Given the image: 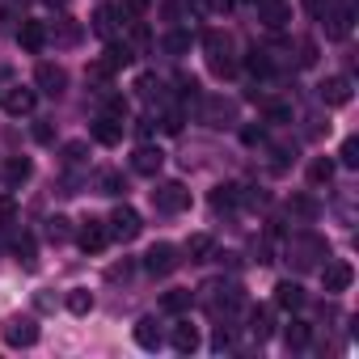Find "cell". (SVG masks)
<instances>
[{
	"label": "cell",
	"instance_id": "18",
	"mask_svg": "<svg viewBox=\"0 0 359 359\" xmlns=\"http://www.w3.org/2000/svg\"><path fill=\"white\" fill-rule=\"evenodd\" d=\"M233 114H237V106H233V102H224V97H208V102H203V118H208L212 127L233 123Z\"/></svg>",
	"mask_w": 359,
	"mask_h": 359
},
{
	"label": "cell",
	"instance_id": "10",
	"mask_svg": "<svg viewBox=\"0 0 359 359\" xmlns=\"http://www.w3.org/2000/svg\"><path fill=\"white\" fill-rule=\"evenodd\" d=\"M161 165H165V152H161V148H152V144H140V148H135V156H131V169H135V173H144V177H156V173H161Z\"/></svg>",
	"mask_w": 359,
	"mask_h": 359
},
{
	"label": "cell",
	"instance_id": "40",
	"mask_svg": "<svg viewBox=\"0 0 359 359\" xmlns=\"http://www.w3.org/2000/svg\"><path fill=\"white\" fill-rule=\"evenodd\" d=\"M135 89H140V97H156V93H161V81H156L152 72H144V76L135 81Z\"/></svg>",
	"mask_w": 359,
	"mask_h": 359
},
{
	"label": "cell",
	"instance_id": "49",
	"mask_svg": "<svg viewBox=\"0 0 359 359\" xmlns=\"http://www.w3.org/2000/svg\"><path fill=\"white\" fill-rule=\"evenodd\" d=\"M241 140H245V144H262V140H266V131H262V127H245V131H241Z\"/></svg>",
	"mask_w": 359,
	"mask_h": 359
},
{
	"label": "cell",
	"instance_id": "44",
	"mask_svg": "<svg viewBox=\"0 0 359 359\" xmlns=\"http://www.w3.org/2000/svg\"><path fill=\"white\" fill-rule=\"evenodd\" d=\"M229 5H233V0H195V9H199V13H224Z\"/></svg>",
	"mask_w": 359,
	"mask_h": 359
},
{
	"label": "cell",
	"instance_id": "25",
	"mask_svg": "<svg viewBox=\"0 0 359 359\" xmlns=\"http://www.w3.org/2000/svg\"><path fill=\"white\" fill-rule=\"evenodd\" d=\"M237 199H241V187H233V182H220V187L212 191V208H216V212L237 208Z\"/></svg>",
	"mask_w": 359,
	"mask_h": 359
},
{
	"label": "cell",
	"instance_id": "14",
	"mask_svg": "<svg viewBox=\"0 0 359 359\" xmlns=\"http://www.w3.org/2000/svg\"><path fill=\"white\" fill-rule=\"evenodd\" d=\"M321 102L325 106H346L351 102V81L346 76H325L321 81Z\"/></svg>",
	"mask_w": 359,
	"mask_h": 359
},
{
	"label": "cell",
	"instance_id": "29",
	"mask_svg": "<svg viewBox=\"0 0 359 359\" xmlns=\"http://www.w3.org/2000/svg\"><path fill=\"white\" fill-rule=\"evenodd\" d=\"M187 254H191V262H208V258H212V237H208V233H195V237L187 241Z\"/></svg>",
	"mask_w": 359,
	"mask_h": 359
},
{
	"label": "cell",
	"instance_id": "16",
	"mask_svg": "<svg viewBox=\"0 0 359 359\" xmlns=\"http://www.w3.org/2000/svg\"><path fill=\"white\" fill-rule=\"evenodd\" d=\"M275 304L279 309H304V287L296 283V279H283V283H275Z\"/></svg>",
	"mask_w": 359,
	"mask_h": 359
},
{
	"label": "cell",
	"instance_id": "47",
	"mask_svg": "<svg viewBox=\"0 0 359 359\" xmlns=\"http://www.w3.org/2000/svg\"><path fill=\"white\" fill-rule=\"evenodd\" d=\"M131 43L135 47H148V26L144 22H131Z\"/></svg>",
	"mask_w": 359,
	"mask_h": 359
},
{
	"label": "cell",
	"instance_id": "32",
	"mask_svg": "<svg viewBox=\"0 0 359 359\" xmlns=\"http://www.w3.org/2000/svg\"><path fill=\"white\" fill-rule=\"evenodd\" d=\"M169 55H187L191 51V34L187 30H173V34H165V43H161Z\"/></svg>",
	"mask_w": 359,
	"mask_h": 359
},
{
	"label": "cell",
	"instance_id": "43",
	"mask_svg": "<svg viewBox=\"0 0 359 359\" xmlns=\"http://www.w3.org/2000/svg\"><path fill=\"white\" fill-rule=\"evenodd\" d=\"M212 346H216V351H229V346H233V330H229V325H216Z\"/></svg>",
	"mask_w": 359,
	"mask_h": 359
},
{
	"label": "cell",
	"instance_id": "8",
	"mask_svg": "<svg viewBox=\"0 0 359 359\" xmlns=\"http://www.w3.org/2000/svg\"><path fill=\"white\" fill-rule=\"evenodd\" d=\"M34 85H39L47 97H60V93L68 89V72H64L60 64H39V68H34Z\"/></svg>",
	"mask_w": 359,
	"mask_h": 359
},
{
	"label": "cell",
	"instance_id": "19",
	"mask_svg": "<svg viewBox=\"0 0 359 359\" xmlns=\"http://www.w3.org/2000/svg\"><path fill=\"white\" fill-rule=\"evenodd\" d=\"M135 342H140L144 351H156V346H161V325H156V317H140V321H135Z\"/></svg>",
	"mask_w": 359,
	"mask_h": 359
},
{
	"label": "cell",
	"instance_id": "15",
	"mask_svg": "<svg viewBox=\"0 0 359 359\" xmlns=\"http://www.w3.org/2000/svg\"><path fill=\"white\" fill-rule=\"evenodd\" d=\"M34 102H39V93H34V89H22V85L5 93V110H9L13 118H22V114H30V110H34Z\"/></svg>",
	"mask_w": 359,
	"mask_h": 359
},
{
	"label": "cell",
	"instance_id": "42",
	"mask_svg": "<svg viewBox=\"0 0 359 359\" xmlns=\"http://www.w3.org/2000/svg\"><path fill=\"white\" fill-rule=\"evenodd\" d=\"M85 161V144L76 140V144H64V165H81Z\"/></svg>",
	"mask_w": 359,
	"mask_h": 359
},
{
	"label": "cell",
	"instance_id": "30",
	"mask_svg": "<svg viewBox=\"0 0 359 359\" xmlns=\"http://www.w3.org/2000/svg\"><path fill=\"white\" fill-rule=\"evenodd\" d=\"M64 304H68V313H76V317H85V313L93 309V292H85V287H72Z\"/></svg>",
	"mask_w": 359,
	"mask_h": 359
},
{
	"label": "cell",
	"instance_id": "17",
	"mask_svg": "<svg viewBox=\"0 0 359 359\" xmlns=\"http://www.w3.org/2000/svg\"><path fill=\"white\" fill-rule=\"evenodd\" d=\"M51 39H55L60 47H76V43H81V22H72V18H60V22L47 30V43H51Z\"/></svg>",
	"mask_w": 359,
	"mask_h": 359
},
{
	"label": "cell",
	"instance_id": "41",
	"mask_svg": "<svg viewBox=\"0 0 359 359\" xmlns=\"http://www.w3.org/2000/svg\"><path fill=\"white\" fill-rule=\"evenodd\" d=\"M13 216H18V203L5 195V199H0V229H9V224H13Z\"/></svg>",
	"mask_w": 359,
	"mask_h": 359
},
{
	"label": "cell",
	"instance_id": "12",
	"mask_svg": "<svg viewBox=\"0 0 359 359\" xmlns=\"http://www.w3.org/2000/svg\"><path fill=\"white\" fill-rule=\"evenodd\" d=\"M351 279H355L351 262H325V266H321V283H325V292H346Z\"/></svg>",
	"mask_w": 359,
	"mask_h": 359
},
{
	"label": "cell",
	"instance_id": "37",
	"mask_svg": "<svg viewBox=\"0 0 359 359\" xmlns=\"http://www.w3.org/2000/svg\"><path fill=\"white\" fill-rule=\"evenodd\" d=\"M245 68H250L254 76H271V72H275V68H271V60H266V51H250Z\"/></svg>",
	"mask_w": 359,
	"mask_h": 359
},
{
	"label": "cell",
	"instance_id": "11",
	"mask_svg": "<svg viewBox=\"0 0 359 359\" xmlns=\"http://www.w3.org/2000/svg\"><path fill=\"white\" fill-rule=\"evenodd\" d=\"M89 135H93L97 144H106V148H114V144L123 140V123H118V118H110V114H97V118L89 123Z\"/></svg>",
	"mask_w": 359,
	"mask_h": 359
},
{
	"label": "cell",
	"instance_id": "7",
	"mask_svg": "<svg viewBox=\"0 0 359 359\" xmlns=\"http://www.w3.org/2000/svg\"><path fill=\"white\" fill-rule=\"evenodd\" d=\"M106 241H110V229H106V220H81V229H76V245L85 250V254H97V250H106Z\"/></svg>",
	"mask_w": 359,
	"mask_h": 359
},
{
	"label": "cell",
	"instance_id": "1",
	"mask_svg": "<svg viewBox=\"0 0 359 359\" xmlns=\"http://www.w3.org/2000/svg\"><path fill=\"white\" fill-rule=\"evenodd\" d=\"M203 51H208V64L216 76H233L237 72V60H233V39L220 34V30H208L203 34Z\"/></svg>",
	"mask_w": 359,
	"mask_h": 359
},
{
	"label": "cell",
	"instance_id": "26",
	"mask_svg": "<svg viewBox=\"0 0 359 359\" xmlns=\"http://www.w3.org/2000/svg\"><path fill=\"white\" fill-rule=\"evenodd\" d=\"M114 30H118V13L102 5V9L93 13V34H102V39H114Z\"/></svg>",
	"mask_w": 359,
	"mask_h": 359
},
{
	"label": "cell",
	"instance_id": "35",
	"mask_svg": "<svg viewBox=\"0 0 359 359\" xmlns=\"http://www.w3.org/2000/svg\"><path fill=\"white\" fill-rule=\"evenodd\" d=\"M287 212H296V216H304V220H313V216H317L321 208H317V203H313L309 195H292V199H287Z\"/></svg>",
	"mask_w": 359,
	"mask_h": 359
},
{
	"label": "cell",
	"instance_id": "9",
	"mask_svg": "<svg viewBox=\"0 0 359 359\" xmlns=\"http://www.w3.org/2000/svg\"><path fill=\"white\" fill-rule=\"evenodd\" d=\"M258 22L266 30H283L292 22V9L283 5V0H258Z\"/></svg>",
	"mask_w": 359,
	"mask_h": 359
},
{
	"label": "cell",
	"instance_id": "28",
	"mask_svg": "<svg viewBox=\"0 0 359 359\" xmlns=\"http://www.w3.org/2000/svg\"><path fill=\"white\" fill-rule=\"evenodd\" d=\"M68 237H72V220H68V216H51V220H47V241H51V245H64Z\"/></svg>",
	"mask_w": 359,
	"mask_h": 359
},
{
	"label": "cell",
	"instance_id": "48",
	"mask_svg": "<svg viewBox=\"0 0 359 359\" xmlns=\"http://www.w3.org/2000/svg\"><path fill=\"white\" fill-rule=\"evenodd\" d=\"M127 275H131V262H127V258H123V262H114V266L106 271V279H127Z\"/></svg>",
	"mask_w": 359,
	"mask_h": 359
},
{
	"label": "cell",
	"instance_id": "6",
	"mask_svg": "<svg viewBox=\"0 0 359 359\" xmlns=\"http://www.w3.org/2000/svg\"><path fill=\"white\" fill-rule=\"evenodd\" d=\"M5 342H9V346H34V342H39V321L13 313V317L5 321Z\"/></svg>",
	"mask_w": 359,
	"mask_h": 359
},
{
	"label": "cell",
	"instance_id": "45",
	"mask_svg": "<svg viewBox=\"0 0 359 359\" xmlns=\"http://www.w3.org/2000/svg\"><path fill=\"white\" fill-rule=\"evenodd\" d=\"M34 140H39V144H51V140H55V127H51L47 118H39V123H34Z\"/></svg>",
	"mask_w": 359,
	"mask_h": 359
},
{
	"label": "cell",
	"instance_id": "5",
	"mask_svg": "<svg viewBox=\"0 0 359 359\" xmlns=\"http://www.w3.org/2000/svg\"><path fill=\"white\" fill-rule=\"evenodd\" d=\"M106 229H110V237H118V241H135V237L144 233V220H140L135 208H114V216L106 220Z\"/></svg>",
	"mask_w": 359,
	"mask_h": 359
},
{
	"label": "cell",
	"instance_id": "2",
	"mask_svg": "<svg viewBox=\"0 0 359 359\" xmlns=\"http://www.w3.org/2000/svg\"><path fill=\"white\" fill-rule=\"evenodd\" d=\"M321 258H330V245L321 241V237H292L287 241V262L296 266V271H309V266H317Z\"/></svg>",
	"mask_w": 359,
	"mask_h": 359
},
{
	"label": "cell",
	"instance_id": "33",
	"mask_svg": "<svg viewBox=\"0 0 359 359\" xmlns=\"http://www.w3.org/2000/svg\"><path fill=\"white\" fill-rule=\"evenodd\" d=\"M161 309L165 313H187L191 309V292H165L161 296Z\"/></svg>",
	"mask_w": 359,
	"mask_h": 359
},
{
	"label": "cell",
	"instance_id": "20",
	"mask_svg": "<svg viewBox=\"0 0 359 359\" xmlns=\"http://www.w3.org/2000/svg\"><path fill=\"white\" fill-rule=\"evenodd\" d=\"M173 351H182V355L199 351V330H195L191 321H182V325H173Z\"/></svg>",
	"mask_w": 359,
	"mask_h": 359
},
{
	"label": "cell",
	"instance_id": "50",
	"mask_svg": "<svg viewBox=\"0 0 359 359\" xmlns=\"http://www.w3.org/2000/svg\"><path fill=\"white\" fill-rule=\"evenodd\" d=\"M123 9H127L131 18H140V13H148V0H123Z\"/></svg>",
	"mask_w": 359,
	"mask_h": 359
},
{
	"label": "cell",
	"instance_id": "34",
	"mask_svg": "<svg viewBox=\"0 0 359 359\" xmlns=\"http://www.w3.org/2000/svg\"><path fill=\"white\" fill-rule=\"evenodd\" d=\"M97 187H102V195H123V191H127L123 173H114V169H106V173L97 177Z\"/></svg>",
	"mask_w": 359,
	"mask_h": 359
},
{
	"label": "cell",
	"instance_id": "4",
	"mask_svg": "<svg viewBox=\"0 0 359 359\" xmlns=\"http://www.w3.org/2000/svg\"><path fill=\"white\" fill-rule=\"evenodd\" d=\"M177 266H182V258H177V250H173L169 241H161V245H152V250L144 254V271H148L152 279H165V275H173Z\"/></svg>",
	"mask_w": 359,
	"mask_h": 359
},
{
	"label": "cell",
	"instance_id": "23",
	"mask_svg": "<svg viewBox=\"0 0 359 359\" xmlns=\"http://www.w3.org/2000/svg\"><path fill=\"white\" fill-rule=\"evenodd\" d=\"M283 342H287L292 351L309 346V342H313V325H309V321H292V325H283Z\"/></svg>",
	"mask_w": 359,
	"mask_h": 359
},
{
	"label": "cell",
	"instance_id": "38",
	"mask_svg": "<svg viewBox=\"0 0 359 359\" xmlns=\"http://www.w3.org/2000/svg\"><path fill=\"white\" fill-rule=\"evenodd\" d=\"M102 97H106V114L123 123V118H127V110H131V106H127V97H118V93H102Z\"/></svg>",
	"mask_w": 359,
	"mask_h": 359
},
{
	"label": "cell",
	"instance_id": "46",
	"mask_svg": "<svg viewBox=\"0 0 359 359\" xmlns=\"http://www.w3.org/2000/svg\"><path fill=\"white\" fill-rule=\"evenodd\" d=\"M161 127H165L169 135H177V131H182V114H177V110H169V114L161 118Z\"/></svg>",
	"mask_w": 359,
	"mask_h": 359
},
{
	"label": "cell",
	"instance_id": "24",
	"mask_svg": "<svg viewBox=\"0 0 359 359\" xmlns=\"http://www.w3.org/2000/svg\"><path fill=\"white\" fill-rule=\"evenodd\" d=\"M30 173H34V165H30L26 156H13V161L5 165V182H9V187H22V182H30Z\"/></svg>",
	"mask_w": 359,
	"mask_h": 359
},
{
	"label": "cell",
	"instance_id": "21",
	"mask_svg": "<svg viewBox=\"0 0 359 359\" xmlns=\"http://www.w3.org/2000/svg\"><path fill=\"white\" fill-rule=\"evenodd\" d=\"M330 26H325V34L334 39V43H342L346 34H351V9H330V18H325Z\"/></svg>",
	"mask_w": 359,
	"mask_h": 359
},
{
	"label": "cell",
	"instance_id": "39",
	"mask_svg": "<svg viewBox=\"0 0 359 359\" xmlns=\"http://www.w3.org/2000/svg\"><path fill=\"white\" fill-rule=\"evenodd\" d=\"M338 161H342V165H359V140H355V135H346V140H342Z\"/></svg>",
	"mask_w": 359,
	"mask_h": 359
},
{
	"label": "cell",
	"instance_id": "13",
	"mask_svg": "<svg viewBox=\"0 0 359 359\" xmlns=\"http://www.w3.org/2000/svg\"><path fill=\"white\" fill-rule=\"evenodd\" d=\"M18 43H22V51L39 55V51L47 47V26H43V22H22V26H18Z\"/></svg>",
	"mask_w": 359,
	"mask_h": 359
},
{
	"label": "cell",
	"instance_id": "36",
	"mask_svg": "<svg viewBox=\"0 0 359 359\" xmlns=\"http://www.w3.org/2000/svg\"><path fill=\"white\" fill-rule=\"evenodd\" d=\"M13 254H18V262H26V271L39 266V258H34V237H22V241L13 245Z\"/></svg>",
	"mask_w": 359,
	"mask_h": 359
},
{
	"label": "cell",
	"instance_id": "31",
	"mask_svg": "<svg viewBox=\"0 0 359 359\" xmlns=\"http://www.w3.org/2000/svg\"><path fill=\"white\" fill-rule=\"evenodd\" d=\"M330 177H334V161H330V156H317V161L309 165V182H313V187H325Z\"/></svg>",
	"mask_w": 359,
	"mask_h": 359
},
{
	"label": "cell",
	"instance_id": "27",
	"mask_svg": "<svg viewBox=\"0 0 359 359\" xmlns=\"http://www.w3.org/2000/svg\"><path fill=\"white\" fill-rule=\"evenodd\" d=\"M250 334H254L258 342H266V338L275 334V321H271L266 309H254V313H250Z\"/></svg>",
	"mask_w": 359,
	"mask_h": 359
},
{
	"label": "cell",
	"instance_id": "3",
	"mask_svg": "<svg viewBox=\"0 0 359 359\" xmlns=\"http://www.w3.org/2000/svg\"><path fill=\"white\" fill-rule=\"evenodd\" d=\"M152 208L165 212V216H177V212H187L191 208V191L182 182H156L152 191Z\"/></svg>",
	"mask_w": 359,
	"mask_h": 359
},
{
	"label": "cell",
	"instance_id": "52",
	"mask_svg": "<svg viewBox=\"0 0 359 359\" xmlns=\"http://www.w3.org/2000/svg\"><path fill=\"white\" fill-rule=\"evenodd\" d=\"M47 5H68V0H47Z\"/></svg>",
	"mask_w": 359,
	"mask_h": 359
},
{
	"label": "cell",
	"instance_id": "22",
	"mask_svg": "<svg viewBox=\"0 0 359 359\" xmlns=\"http://www.w3.org/2000/svg\"><path fill=\"white\" fill-rule=\"evenodd\" d=\"M131 60H135V51H131L127 43H114V39H110V47H106V60H102V64H106L110 72H118V68H127Z\"/></svg>",
	"mask_w": 359,
	"mask_h": 359
},
{
	"label": "cell",
	"instance_id": "51",
	"mask_svg": "<svg viewBox=\"0 0 359 359\" xmlns=\"http://www.w3.org/2000/svg\"><path fill=\"white\" fill-rule=\"evenodd\" d=\"M313 60H317V47H313V43H300V64H304V68H309V64H313Z\"/></svg>",
	"mask_w": 359,
	"mask_h": 359
}]
</instances>
